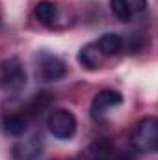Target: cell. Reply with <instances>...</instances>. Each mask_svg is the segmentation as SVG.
I'll return each mask as SVG.
<instances>
[{"label":"cell","instance_id":"obj_1","mask_svg":"<svg viewBox=\"0 0 158 160\" xmlns=\"http://www.w3.org/2000/svg\"><path fill=\"white\" fill-rule=\"evenodd\" d=\"M130 145L138 153H155L158 149V119L149 116L140 119L130 132Z\"/></svg>","mask_w":158,"mask_h":160},{"label":"cell","instance_id":"obj_2","mask_svg":"<svg viewBox=\"0 0 158 160\" xmlns=\"http://www.w3.org/2000/svg\"><path fill=\"white\" fill-rule=\"evenodd\" d=\"M26 86V71L19 58L0 62V88L6 91H21Z\"/></svg>","mask_w":158,"mask_h":160},{"label":"cell","instance_id":"obj_3","mask_svg":"<svg viewBox=\"0 0 158 160\" xmlns=\"http://www.w3.org/2000/svg\"><path fill=\"white\" fill-rule=\"evenodd\" d=\"M47 125H48L50 134L58 140H71L77 132V118L73 112H69L65 108L52 110L48 114Z\"/></svg>","mask_w":158,"mask_h":160},{"label":"cell","instance_id":"obj_4","mask_svg":"<svg viewBox=\"0 0 158 160\" xmlns=\"http://www.w3.org/2000/svg\"><path fill=\"white\" fill-rule=\"evenodd\" d=\"M119 104H123V95L119 91H114V89L99 91L91 101V108H89L91 119L99 121L102 118H106L114 108H117Z\"/></svg>","mask_w":158,"mask_h":160},{"label":"cell","instance_id":"obj_5","mask_svg":"<svg viewBox=\"0 0 158 160\" xmlns=\"http://www.w3.org/2000/svg\"><path fill=\"white\" fill-rule=\"evenodd\" d=\"M37 60H39L37 62V75L45 82H56L67 75V65L62 58L48 54V52H41Z\"/></svg>","mask_w":158,"mask_h":160},{"label":"cell","instance_id":"obj_6","mask_svg":"<svg viewBox=\"0 0 158 160\" xmlns=\"http://www.w3.org/2000/svg\"><path fill=\"white\" fill-rule=\"evenodd\" d=\"M110 8L119 21H130L138 13L145 11L147 0H110Z\"/></svg>","mask_w":158,"mask_h":160},{"label":"cell","instance_id":"obj_7","mask_svg":"<svg viewBox=\"0 0 158 160\" xmlns=\"http://www.w3.org/2000/svg\"><path fill=\"white\" fill-rule=\"evenodd\" d=\"M78 62H80L82 67L93 71V69H99V67L102 65L104 56L101 54V50L97 48L95 43H87V45H84L78 50Z\"/></svg>","mask_w":158,"mask_h":160},{"label":"cell","instance_id":"obj_8","mask_svg":"<svg viewBox=\"0 0 158 160\" xmlns=\"http://www.w3.org/2000/svg\"><path fill=\"white\" fill-rule=\"evenodd\" d=\"M13 160H41V143L37 138L19 142L13 147Z\"/></svg>","mask_w":158,"mask_h":160},{"label":"cell","instance_id":"obj_9","mask_svg":"<svg viewBox=\"0 0 158 160\" xmlns=\"http://www.w3.org/2000/svg\"><path fill=\"white\" fill-rule=\"evenodd\" d=\"M95 45L101 50V54L104 58H108V56H116V54H119L123 50L125 41H123V38L119 34H102L99 39L95 41Z\"/></svg>","mask_w":158,"mask_h":160},{"label":"cell","instance_id":"obj_10","mask_svg":"<svg viewBox=\"0 0 158 160\" xmlns=\"http://www.w3.org/2000/svg\"><path fill=\"white\" fill-rule=\"evenodd\" d=\"M58 6L50 0H41L34 8V17L45 26H54V22L58 21Z\"/></svg>","mask_w":158,"mask_h":160},{"label":"cell","instance_id":"obj_11","mask_svg":"<svg viewBox=\"0 0 158 160\" xmlns=\"http://www.w3.org/2000/svg\"><path fill=\"white\" fill-rule=\"evenodd\" d=\"M2 128L9 136H22L28 128V116L26 114H9L2 121Z\"/></svg>","mask_w":158,"mask_h":160},{"label":"cell","instance_id":"obj_12","mask_svg":"<svg viewBox=\"0 0 158 160\" xmlns=\"http://www.w3.org/2000/svg\"><path fill=\"white\" fill-rule=\"evenodd\" d=\"M48 104H50V97H48V93H37V95L28 102L24 114H26L28 118H30V116H39Z\"/></svg>","mask_w":158,"mask_h":160},{"label":"cell","instance_id":"obj_13","mask_svg":"<svg viewBox=\"0 0 158 160\" xmlns=\"http://www.w3.org/2000/svg\"><path fill=\"white\" fill-rule=\"evenodd\" d=\"M108 160H132V158H130L128 155H123V153L116 151V153H114V155H112V157H110Z\"/></svg>","mask_w":158,"mask_h":160},{"label":"cell","instance_id":"obj_14","mask_svg":"<svg viewBox=\"0 0 158 160\" xmlns=\"http://www.w3.org/2000/svg\"><path fill=\"white\" fill-rule=\"evenodd\" d=\"M0 24H2V11H0Z\"/></svg>","mask_w":158,"mask_h":160}]
</instances>
